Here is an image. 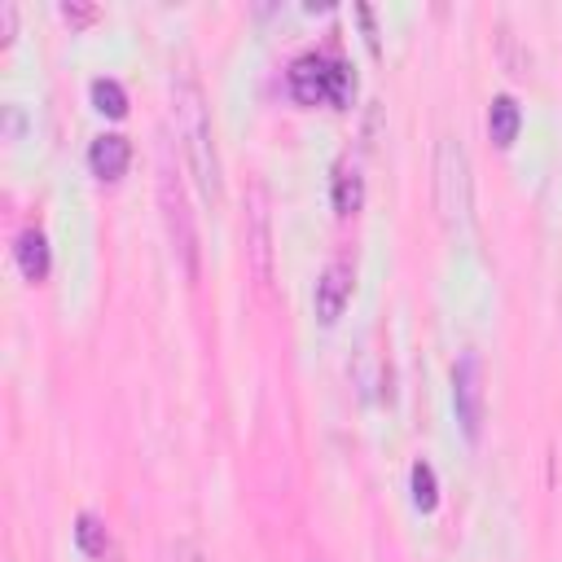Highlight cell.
<instances>
[{
	"label": "cell",
	"mask_w": 562,
	"mask_h": 562,
	"mask_svg": "<svg viewBox=\"0 0 562 562\" xmlns=\"http://www.w3.org/2000/svg\"><path fill=\"white\" fill-rule=\"evenodd\" d=\"M171 105H176L180 145H184V158H189V171H193L202 198L220 202V154H215V127H211V105H206L202 83L193 75H180Z\"/></svg>",
	"instance_id": "1"
},
{
	"label": "cell",
	"mask_w": 562,
	"mask_h": 562,
	"mask_svg": "<svg viewBox=\"0 0 562 562\" xmlns=\"http://www.w3.org/2000/svg\"><path fill=\"white\" fill-rule=\"evenodd\" d=\"M435 211L448 228H465L470 211H474L470 154L457 136H439V145H435Z\"/></svg>",
	"instance_id": "2"
},
{
	"label": "cell",
	"mask_w": 562,
	"mask_h": 562,
	"mask_svg": "<svg viewBox=\"0 0 562 562\" xmlns=\"http://www.w3.org/2000/svg\"><path fill=\"white\" fill-rule=\"evenodd\" d=\"M158 202H162V220H167V237H171V250L184 268V277H198V224H193V211H189V193H184V180L176 176L171 167V154L162 149L158 158Z\"/></svg>",
	"instance_id": "3"
},
{
	"label": "cell",
	"mask_w": 562,
	"mask_h": 562,
	"mask_svg": "<svg viewBox=\"0 0 562 562\" xmlns=\"http://www.w3.org/2000/svg\"><path fill=\"white\" fill-rule=\"evenodd\" d=\"M285 79H290V92H294L303 105H321V101L342 105V101L351 97V88H356L351 66L338 61V57H325V53H303V57H294Z\"/></svg>",
	"instance_id": "4"
},
{
	"label": "cell",
	"mask_w": 562,
	"mask_h": 562,
	"mask_svg": "<svg viewBox=\"0 0 562 562\" xmlns=\"http://www.w3.org/2000/svg\"><path fill=\"white\" fill-rule=\"evenodd\" d=\"M452 404H457V422L470 439L483 435V360L479 351H465L452 364Z\"/></svg>",
	"instance_id": "5"
},
{
	"label": "cell",
	"mask_w": 562,
	"mask_h": 562,
	"mask_svg": "<svg viewBox=\"0 0 562 562\" xmlns=\"http://www.w3.org/2000/svg\"><path fill=\"white\" fill-rule=\"evenodd\" d=\"M351 281H356V272H351L347 259L325 263V272L316 277V316H321L325 325L342 316V307H347V299H351Z\"/></svg>",
	"instance_id": "6"
},
{
	"label": "cell",
	"mask_w": 562,
	"mask_h": 562,
	"mask_svg": "<svg viewBox=\"0 0 562 562\" xmlns=\"http://www.w3.org/2000/svg\"><path fill=\"white\" fill-rule=\"evenodd\" d=\"M250 263H255V277L268 281L272 277V220H268V193L263 184L250 189Z\"/></svg>",
	"instance_id": "7"
},
{
	"label": "cell",
	"mask_w": 562,
	"mask_h": 562,
	"mask_svg": "<svg viewBox=\"0 0 562 562\" xmlns=\"http://www.w3.org/2000/svg\"><path fill=\"white\" fill-rule=\"evenodd\" d=\"M127 158H132V145H127V136H119V132H101V136L92 140V149H88V162H92V171H97L101 180H119V176L127 171Z\"/></svg>",
	"instance_id": "8"
},
{
	"label": "cell",
	"mask_w": 562,
	"mask_h": 562,
	"mask_svg": "<svg viewBox=\"0 0 562 562\" xmlns=\"http://www.w3.org/2000/svg\"><path fill=\"white\" fill-rule=\"evenodd\" d=\"M518 123H522L518 101H514L509 92H496L492 105H487V132H492V140H496V145H509V140L518 136Z\"/></svg>",
	"instance_id": "9"
},
{
	"label": "cell",
	"mask_w": 562,
	"mask_h": 562,
	"mask_svg": "<svg viewBox=\"0 0 562 562\" xmlns=\"http://www.w3.org/2000/svg\"><path fill=\"white\" fill-rule=\"evenodd\" d=\"M360 202H364V180H360L356 162H342L334 176V206H338V215H356Z\"/></svg>",
	"instance_id": "10"
},
{
	"label": "cell",
	"mask_w": 562,
	"mask_h": 562,
	"mask_svg": "<svg viewBox=\"0 0 562 562\" xmlns=\"http://www.w3.org/2000/svg\"><path fill=\"white\" fill-rule=\"evenodd\" d=\"M18 263H22V272H26L31 281H40V277L48 272V241H44L40 228H26V233L18 237Z\"/></svg>",
	"instance_id": "11"
},
{
	"label": "cell",
	"mask_w": 562,
	"mask_h": 562,
	"mask_svg": "<svg viewBox=\"0 0 562 562\" xmlns=\"http://www.w3.org/2000/svg\"><path fill=\"white\" fill-rule=\"evenodd\" d=\"M75 540H79V549L88 558H105V549H110V531H105V522L97 514H79L75 518Z\"/></svg>",
	"instance_id": "12"
},
{
	"label": "cell",
	"mask_w": 562,
	"mask_h": 562,
	"mask_svg": "<svg viewBox=\"0 0 562 562\" xmlns=\"http://www.w3.org/2000/svg\"><path fill=\"white\" fill-rule=\"evenodd\" d=\"M92 101H97V110H105V114H123V110H127V92H123L119 79H92Z\"/></svg>",
	"instance_id": "13"
},
{
	"label": "cell",
	"mask_w": 562,
	"mask_h": 562,
	"mask_svg": "<svg viewBox=\"0 0 562 562\" xmlns=\"http://www.w3.org/2000/svg\"><path fill=\"white\" fill-rule=\"evenodd\" d=\"M413 501H417L422 509H435V501H439V487H435V470H430V461H413Z\"/></svg>",
	"instance_id": "14"
},
{
	"label": "cell",
	"mask_w": 562,
	"mask_h": 562,
	"mask_svg": "<svg viewBox=\"0 0 562 562\" xmlns=\"http://www.w3.org/2000/svg\"><path fill=\"white\" fill-rule=\"evenodd\" d=\"M13 22H18V9L4 0L0 4V40H13Z\"/></svg>",
	"instance_id": "15"
},
{
	"label": "cell",
	"mask_w": 562,
	"mask_h": 562,
	"mask_svg": "<svg viewBox=\"0 0 562 562\" xmlns=\"http://www.w3.org/2000/svg\"><path fill=\"white\" fill-rule=\"evenodd\" d=\"M176 558H180V562H215V558H211V553H202L198 544H180V549H176Z\"/></svg>",
	"instance_id": "16"
},
{
	"label": "cell",
	"mask_w": 562,
	"mask_h": 562,
	"mask_svg": "<svg viewBox=\"0 0 562 562\" xmlns=\"http://www.w3.org/2000/svg\"><path fill=\"white\" fill-rule=\"evenodd\" d=\"M61 13H66V18H75V22H88L97 9H88V4H61Z\"/></svg>",
	"instance_id": "17"
}]
</instances>
